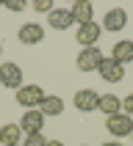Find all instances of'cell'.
<instances>
[{
    "mask_svg": "<svg viewBox=\"0 0 133 146\" xmlns=\"http://www.w3.org/2000/svg\"><path fill=\"white\" fill-rule=\"evenodd\" d=\"M72 19L78 25H89V22H94V6H91L89 0H75L72 3Z\"/></svg>",
    "mask_w": 133,
    "mask_h": 146,
    "instance_id": "cell-10",
    "label": "cell"
},
{
    "mask_svg": "<svg viewBox=\"0 0 133 146\" xmlns=\"http://www.w3.org/2000/svg\"><path fill=\"white\" fill-rule=\"evenodd\" d=\"M17 36H19L22 44H42V39H44V28H42L39 22H25Z\"/></svg>",
    "mask_w": 133,
    "mask_h": 146,
    "instance_id": "cell-12",
    "label": "cell"
},
{
    "mask_svg": "<svg viewBox=\"0 0 133 146\" xmlns=\"http://www.w3.org/2000/svg\"><path fill=\"white\" fill-rule=\"evenodd\" d=\"M0 86L6 88H22V66L14 64V61H6L0 64Z\"/></svg>",
    "mask_w": 133,
    "mask_h": 146,
    "instance_id": "cell-3",
    "label": "cell"
},
{
    "mask_svg": "<svg viewBox=\"0 0 133 146\" xmlns=\"http://www.w3.org/2000/svg\"><path fill=\"white\" fill-rule=\"evenodd\" d=\"M19 127H22V132H28V135L42 132V130H44V113L36 110V108H33V110H25V113H22V124H19Z\"/></svg>",
    "mask_w": 133,
    "mask_h": 146,
    "instance_id": "cell-8",
    "label": "cell"
},
{
    "mask_svg": "<svg viewBox=\"0 0 133 146\" xmlns=\"http://www.w3.org/2000/svg\"><path fill=\"white\" fill-rule=\"evenodd\" d=\"M125 25H128V11L125 8H111V11H105V17H103V28L111 33L122 31Z\"/></svg>",
    "mask_w": 133,
    "mask_h": 146,
    "instance_id": "cell-11",
    "label": "cell"
},
{
    "mask_svg": "<svg viewBox=\"0 0 133 146\" xmlns=\"http://www.w3.org/2000/svg\"><path fill=\"white\" fill-rule=\"evenodd\" d=\"M44 88L42 86H22V88H17V102H19V108H28V110H33V108H39L42 102H44Z\"/></svg>",
    "mask_w": 133,
    "mask_h": 146,
    "instance_id": "cell-1",
    "label": "cell"
},
{
    "mask_svg": "<svg viewBox=\"0 0 133 146\" xmlns=\"http://www.w3.org/2000/svg\"><path fill=\"white\" fill-rule=\"evenodd\" d=\"M72 102H75V108H78L81 113H91V110H97L100 94H97L94 88H81V91H75Z\"/></svg>",
    "mask_w": 133,
    "mask_h": 146,
    "instance_id": "cell-5",
    "label": "cell"
},
{
    "mask_svg": "<svg viewBox=\"0 0 133 146\" xmlns=\"http://www.w3.org/2000/svg\"><path fill=\"white\" fill-rule=\"evenodd\" d=\"M3 3H6V0H0V6H3Z\"/></svg>",
    "mask_w": 133,
    "mask_h": 146,
    "instance_id": "cell-24",
    "label": "cell"
},
{
    "mask_svg": "<svg viewBox=\"0 0 133 146\" xmlns=\"http://www.w3.org/2000/svg\"><path fill=\"white\" fill-rule=\"evenodd\" d=\"M22 146H47V138H44L42 132H33V135H25Z\"/></svg>",
    "mask_w": 133,
    "mask_h": 146,
    "instance_id": "cell-17",
    "label": "cell"
},
{
    "mask_svg": "<svg viewBox=\"0 0 133 146\" xmlns=\"http://www.w3.org/2000/svg\"><path fill=\"white\" fill-rule=\"evenodd\" d=\"M97 74H100L105 83H119V80L125 77V66L119 64V61H114V58H103Z\"/></svg>",
    "mask_w": 133,
    "mask_h": 146,
    "instance_id": "cell-6",
    "label": "cell"
},
{
    "mask_svg": "<svg viewBox=\"0 0 133 146\" xmlns=\"http://www.w3.org/2000/svg\"><path fill=\"white\" fill-rule=\"evenodd\" d=\"M0 143L3 146H22V127H19V124L0 127Z\"/></svg>",
    "mask_w": 133,
    "mask_h": 146,
    "instance_id": "cell-13",
    "label": "cell"
},
{
    "mask_svg": "<svg viewBox=\"0 0 133 146\" xmlns=\"http://www.w3.org/2000/svg\"><path fill=\"white\" fill-rule=\"evenodd\" d=\"M111 58L114 61H119V64H130L133 61V41L130 39H122V41H116L114 44V50H111Z\"/></svg>",
    "mask_w": 133,
    "mask_h": 146,
    "instance_id": "cell-14",
    "label": "cell"
},
{
    "mask_svg": "<svg viewBox=\"0 0 133 146\" xmlns=\"http://www.w3.org/2000/svg\"><path fill=\"white\" fill-rule=\"evenodd\" d=\"M105 130L116 138H125V135H130L133 132V119L128 113H116V116H108L105 119Z\"/></svg>",
    "mask_w": 133,
    "mask_h": 146,
    "instance_id": "cell-4",
    "label": "cell"
},
{
    "mask_svg": "<svg viewBox=\"0 0 133 146\" xmlns=\"http://www.w3.org/2000/svg\"><path fill=\"white\" fill-rule=\"evenodd\" d=\"M47 146H64L61 141H47Z\"/></svg>",
    "mask_w": 133,
    "mask_h": 146,
    "instance_id": "cell-21",
    "label": "cell"
},
{
    "mask_svg": "<svg viewBox=\"0 0 133 146\" xmlns=\"http://www.w3.org/2000/svg\"><path fill=\"white\" fill-rule=\"evenodd\" d=\"M0 55H3V41H0Z\"/></svg>",
    "mask_w": 133,
    "mask_h": 146,
    "instance_id": "cell-23",
    "label": "cell"
},
{
    "mask_svg": "<svg viewBox=\"0 0 133 146\" xmlns=\"http://www.w3.org/2000/svg\"><path fill=\"white\" fill-rule=\"evenodd\" d=\"M39 110H42L44 116H61V113H64V99L47 94V97H44V102L39 105Z\"/></svg>",
    "mask_w": 133,
    "mask_h": 146,
    "instance_id": "cell-16",
    "label": "cell"
},
{
    "mask_svg": "<svg viewBox=\"0 0 133 146\" xmlns=\"http://www.w3.org/2000/svg\"><path fill=\"white\" fill-rule=\"evenodd\" d=\"M100 33H103V28H100L97 22H89V25H78L75 41H78V44H83V47H97V39H100Z\"/></svg>",
    "mask_w": 133,
    "mask_h": 146,
    "instance_id": "cell-7",
    "label": "cell"
},
{
    "mask_svg": "<svg viewBox=\"0 0 133 146\" xmlns=\"http://www.w3.org/2000/svg\"><path fill=\"white\" fill-rule=\"evenodd\" d=\"M103 146H122L119 141H108V143H103Z\"/></svg>",
    "mask_w": 133,
    "mask_h": 146,
    "instance_id": "cell-22",
    "label": "cell"
},
{
    "mask_svg": "<svg viewBox=\"0 0 133 146\" xmlns=\"http://www.w3.org/2000/svg\"><path fill=\"white\" fill-rule=\"evenodd\" d=\"M3 6H6L8 11H25V8H28V3H25V0H6Z\"/></svg>",
    "mask_w": 133,
    "mask_h": 146,
    "instance_id": "cell-19",
    "label": "cell"
},
{
    "mask_svg": "<svg viewBox=\"0 0 133 146\" xmlns=\"http://www.w3.org/2000/svg\"><path fill=\"white\" fill-rule=\"evenodd\" d=\"M103 52H100V47H83L81 52H78V58H75V66L81 69V72H97L100 64H103Z\"/></svg>",
    "mask_w": 133,
    "mask_h": 146,
    "instance_id": "cell-2",
    "label": "cell"
},
{
    "mask_svg": "<svg viewBox=\"0 0 133 146\" xmlns=\"http://www.w3.org/2000/svg\"><path fill=\"white\" fill-rule=\"evenodd\" d=\"M130 138H133V132H130Z\"/></svg>",
    "mask_w": 133,
    "mask_h": 146,
    "instance_id": "cell-25",
    "label": "cell"
},
{
    "mask_svg": "<svg viewBox=\"0 0 133 146\" xmlns=\"http://www.w3.org/2000/svg\"><path fill=\"white\" fill-rule=\"evenodd\" d=\"M47 25L53 28V31H66L69 25H75L72 11H69V8H53V11L47 14Z\"/></svg>",
    "mask_w": 133,
    "mask_h": 146,
    "instance_id": "cell-9",
    "label": "cell"
},
{
    "mask_svg": "<svg viewBox=\"0 0 133 146\" xmlns=\"http://www.w3.org/2000/svg\"><path fill=\"white\" fill-rule=\"evenodd\" d=\"M33 11H39V14H50V11H53V0H36V3H33Z\"/></svg>",
    "mask_w": 133,
    "mask_h": 146,
    "instance_id": "cell-18",
    "label": "cell"
},
{
    "mask_svg": "<svg viewBox=\"0 0 133 146\" xmlns=\"http://www.w3.org/2000/svg\"><path fill=\"white\" fill-rule=\"evenodd\" d=\"M122 113H128L133 119V94H128V97L122 99Z\"/></svg>",
    "mask_w": 133,
    "mask_h": 146,
    "instance_id": "cell-20",
    "label": "cell"
},
{
    "mask_svg": "<svg viewBox=\"0 0 133 146\" xmlns=\"http://www.w3.org/2000/svg\"><path fill=\"white\" fill-rule=\"evenodd\" d=\"M97 110H103L105 119H108V116H116V113H122V99L114 97V94H103L100 102H97Z\"/></svg>",
    "mask_w": 133,
    "mask_h": 146,
    "instance_id": "cell-15",
    "label": "cell"
}]
</instances>
